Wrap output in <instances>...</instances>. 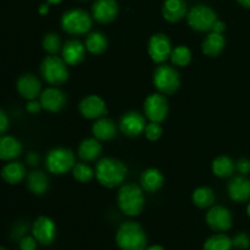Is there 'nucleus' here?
<instances>
[{
	"instance_id": "1",
	"label": "nucleus",
	"mask_w": 250,
	"mask_h": 250,
	"mask_svg": "<svg viewBox=\"0 0 250 250\" xmlns=\"http://www.w3.org/2000/svg\"><path fill=\"white\" fill-rule=\"evenodd\" d=\"M126 165L117 159L104 158L95 167V177L98 182L106 188H115L121 185L126 178Z\"/></svg>"
},
{
	"instance_id": "2",
	"label": "nucleus",
	"mask_w": 250,
	"mask_h": 250,
	"mask_svg": "<svg viewBox=\"0 0 250 250\" xmlns=\"http://www.w3.org/2000/svg\"><path fill=\"white\" fill-rule=\"evenodd\" d=\"M146 234L143 227L134 221H126L116 232V244L121 250H146Z\"/></svg>"
},
{
	"instance_id": "3",
	"label": "nucleus",
	"mask_w": 250,
	"mask_h": 250,
	"mask_svg": "<svg viewBox=\"0 0 250 250\" xmlns=\"http://www.w3.org/2000/svg\"><path fill=\"white\" fill-rule=\"evenodd\" d=\"M117 204L120 210L127 216H138L146 205L143 188L133 183L122 186L117 194Z\"/></svg>"
},
{
	"instance_id": "4",
	"label": "nucleus",
	"mask_w": 250,
	"mask_h": 250,
	"mask_svg": "<svg viewBox=\"0 0 250 250\" xmlns=\"http://www.w3.org/2000/svg\"><path fill=\"white\" fill-rule=\"evenodd\" d=\"M41 75L46 83L51 85H61L68 80L67 63L62 58L49 55L42 61Z\"/></svg>"
},
{
	"instance_id": "5",
	"label": "nucleus",
	"mask_w": 250,
	"mask_h": 250,
	"mask_svg": "<svg viewBox=\"0 0 250 250\" xmlns=\"http://www.w3.org/2000/svg\"><path fill=\"white\" fill-rule=\"evenodd\" d=\"M61 27L66 33L72 36L85 34L92 28V17L84 10H67L61 17Z\"/></svg>"
},
{
	"instance_id": "6",
	"label": "nucleus",
	"mask_w": 250,
	"mask_h": 250,
	"mask_svg": "<svg viewBox=\"0 0 250 250\" xmlns=\"http://www.w3.org/2000/svg\"><path fill=\"white\" fill-rule=\"evenodd\" d=\"M154 87L164 95H171L180 88L181 80L177 70L170 65H160L154 72Z\"/></svg>"
},
{
	"instance_id": "7",
	"label": "nucleus",
	"mask_w": 250,
	"mask_h": 250,
	"mask_svg": "<svg viewBox=\"0 0 250 250\" xmlns=\"http://www.w3.org/2000/svg\"><path fill=\"white\" fill-rule=\"evenodd\" d=\"M75 155L72 150L66 148H55L46 155L45 166L48 171L54 175H63L75 166Z\"/></svg>"
},
{
	"instance_id": "8",
	"label": "nucleus",
	"mask_w": 250,
	"mask_h": 250,
	"mask_svg": "<svg viewBox=\"0 0 250 250\" xmlns=\"http://www.w3.org/2000/svg\"><path fill=\"white\" fill-rule=\"evenodd\" d=\"M217 20V15L211 7L207 5H195L187 14V21L190 28L198 32L211 31L215 21Z\"/></svg>"
},
{
	"instance_id": "9",
	"label": "nucleus",
	"mask_w": 250,
	"mask_h": 250,
	"mask_svg": "<svg viewBox=\"0 0 250 250\" xmlns=\"http://www.w3.org/2000/svg\"><path fill=\"white\" fill-rule=\"evenodd\" d=\"M144 112L150 121L163 122L168 114V103L165 95L161 93L149 95L144 102Z\"/></svg>"
},
{
	"instance_id": "10",
	"label": "nucleus",
	"mask_w": 250,
	"mask_h": 250,
	"mask_svg": "<svg viewBox=\"0 0 250 250\" xmlns=\"http://www.w3.org/2000/svg\"><path fill=\"white\" fill-rule=\"evenodd\" d=\"M32 236L41 246H50L56 238V225L50 217L39 216L32 226Z\"/></svg>"
},
{
	"instance_id": "11",
	"label": "nucleus",
	"mask_w": 250,
	"mask_h": 250,
	"mask_svg": "<svg viewBox=\"0 0 250 250\" xmlns=\"http://www.w3.org/2000/svg\"><path fill=\"white\" fill-rule=\"evenodd\" d=\"M148 53L151 60L156 63H163L167 60L172 53L171 42L166 34L156 33L151 36L148 44Z\"/></svg>"
},
{
	"instance_id": "12",
	"label": "nucleus",
	"mask_w": 250,
	"mask_h": 250,
	"mask_svg": "<svg viewBox=\"0 0 250 250\" xmlns=\"http://www.w3.org/2000/svg\"><path fill=\"white\" fill-rule=\"evenodd\" d=\"M207 224L212 231L215 232H226L232 227V214L227 208L216 205L211 207L207 212Z\"/></svg>"
},
{
	"instance_id": "13",
	"label": "nucleus",
	"mask_w": 250,
	"mask_h": 250,
	"mask_svg": "<svg viewBox=\"0 0 250 250\" xmlns=\"http://www.w3.org/2000/svg\"><path fill=\"white\" fill-rule=\"evenodd\" d=\"M78 110L81 115L88 120H98L107 112L106 104L98 95H88L83 98L78 105Z\"/></svg>"
},
{
	"instance_id": "14",
	"label": "nucleus",
	"mask_w": 250,
	"mask_h": 250,
	"mask_svg": "<svg viewBox=\"0 0 250 250\" xmlns=\"http://www.w3.org/2000/svg\"><path fill=\"white\" fill-rule=\"evenodd\" d=\"M146 119L138 111L126 112L120 121V129L127 137H137L146 129Z\"/></svg>"
},
{
	"instance_id": "15",
	"label": "nucleus",
	"mask_w": 250,
	"mask_h": 250,
	"mask_svg": "<svg viewBox=\"0 0 250 250\" xmlns=\"http://www.w3.org/2000/svg\"><path fill=\"white\" fill-rule=\"evenodd\" d=\"M92 14L99 23H109L116 19L119 14V4L116 0H95Z\"/></svg>"
},
{
	"instance_id": "16",
	"label": "nucleus",
	"mask_w": 250,
	"mask_h": 250,
	"mask_svg": "<svg viewBox=\"0 0 250 250\" xmlns=\"http://www.w3.org/2000/svg\"><path fill=\"white\" fill-rule=\"evenodd\" d=\"M42 107L49 112H58L65 106L66 95L59 88H46L39 97Z\"/></svg>"
},
{
	"instance_id": "17",
	"label": "nucleus",
	"mask_w": 250,
	"mask_h": 250,
	"mask_svg": "<svg viewBox=\"0 0 250 250\" xmlns=\"http://www.w3.org/2000/svg\"><path fill=\"white\" fill-rule=\"evenodd\" d=\"M17 92L22 98L27 100H33L41 97L42 83L38 78L32 73L22 75L17 80Z\"/></svg>"
},
{
	"instance_id": "18",
	"label": "nucleus",
	"mask_w": 250,
	"mask_h": 250,
	"mask_svg": "<svg viewBox=\"0 0 250 250\" xmlns=\"http://www.w3.org/2000/svg\"><path fill=\"white\" fill-rule=\"evenodd\" d=\"M229 195L233 202L246 203L250 199V181L247 177L236 176L232 178L227 186Z\"/></svg>"
},
{
	"instance_id": "19",
	"label": "nucleus",
	"mask_w": 250,
	"mask_h": 250,
	"mask_svg": "<svg viewBox=\"0 0 250 250\" xmlns=\"http://www.w3.org/2000/svg\"><path fill=\"white\" fill-rule=\"evenodd\" d=\"M85 45L77 39L66 42L62 46V59L68 66H76L82 62L85 58Z\"/></svg>"
},
{
	"instance_id": "20",
	"label": "nucleus",
	"mask_w": 250,
	"mask_h": 250,
	"mask_svg": "<svg viewBox=\"0 0 250 250\" xmlns=\"http://www.w3.org/2000/svg\"><path fill=\"white\" fill-rule=\"evenodd\" d=\"M22 153V146L19 139L11 136H0V160L11 161Z\"/></svg>"
},
{
	"instance_id": "21",
	"label": "nucleus",
	"mask_w": 250,
	"mask_h": 250,
	"mask_svg": "<svg viewBox=\"0 0 250 250\" xmlns=\"http://www.w3.org/2000/svg\"><path fill=\"white\" fill-rule=\"evenodd\" d=\"M187 15L185 0H165L163 5V16L168 22H178Z\"/></svg>"
},
{
	"instance_id": "22",
	"label": "nucleus",
	"mask_w": 250,
	"mask_h": 250,
	"mask_svg": "<svg viewBox=\"0 0 250 250\" xmlns=\"http://www.w3.org/2000/svg\"><path fill=\"white\" fill-rule=\"evenodd\" d=\"M225 44H226V39L221 33H215V32H210L205 39L203 41L202 49L203 53L210 58H216L221 54L224 50Z\"/></svg>"
},
{
	"instance_id": "23",
	"label": "nucleus",
	"mask_w": 250,
	"mask_h": 250,
	"mask_svg": "<svg viewBox=\"0 0 250 250\" xmlns=\"http://www.w3.org/2000/svg\"><path fill=\"white\" fill-rule=\"evenodd\" d=\"M92 132L99 141H110L116 136V125L107 117H100L93 124Z\"/></svg>"
},
{
	"instance_id": "24",
	"label": "nucleus",
	"mask_w": 250,
	"mask_h": 250,
	"mask_svg": "<svg viewBox=\"0 0 250 250\" xmlns=\"http://www.w3.org/2000/svg\"><path fill=\"white\" fill-rule=\"evenodd\" d=\"M164 176L156 168H148L142 173L141 186L143 190L149 193H155L163 187Z\"/></svg>"
},
{
	"instance_id": "25",
	"label": "nucleus",
	"mask_w": 250,
	"mask_h": 250,
	"mask_svg": "<svg viewBox=\"0 0 250 250\" xmlns=\"http://www.w3.org/2000/svg\"><path fill=\"white\" fill-rule=\"evenodd\" d=\"M26 176V167L19 161H11L1 168V178L9 185H17Z\"/></svg>"
},
{
	"instance_id": "26",
	"label": "nucleus",
	"mask_w": 250,
	"mask_h": 250,
	"mask_svg": "<svg viewBox=\"0 0 250 250\" xmlns=\"http://www.w3.org/2000/svg\"><path fill=\"white\" fill-rule=\"evenodd\" d=\"M102 144L99 143V139L88 138L84 139L80 144L78 148V156L84 161H94L102 154Z\"/></svg>"
},
{
	"instance_id": "27",
	"label": "nucleus",
	"mask_w": 250,
	"mask_h": 250,
	"mask_svg": "<svg viewBox=\"0 0 250 250\" xmlns=\"http://www.w3.org/2000/svg\"><path fill=\"white\" fill-rule=\"evenodd\" d=\"M27 187L29 192L36 195H43L49 188V180L42 171H33L27 178Z\"/></svg>"
},
{
	"instance_id": "28",
	"label": "nucleus",
	"mask_w": 250,
	"mask_h": 250,
	"mask_svg": "<svg viewBox=\"0 0 250 250\" xmlns=\"http://www.w3.org/2000/svg\"><path fill=\"white\" fill-rule=\"evenodd\" d=\"M212 172L215 176L220 178H227L231 177L233 175L234 170H236V164L233 163L231 158L226 155L217 156L214 161H212Z\"/></svg>"
},
{
	"instance_id": "29",
	"label": "nucleus",
	"mask_w": 250,
	"mask_h": 250,
	"mask_svg": "<svg viewBox=\"0 0 250 250\" xmlns=\"http://www.w3.org/2000/svg\"><path fill=\"white\" fill-rule=\"evenodd\" d=\"M85 49L93 55H100L107 48V39L100 32H93L85 39Z\"/></svg>"
},
{
	"instance_id": "30",
	"label": "nucleus",
	"mask_w": 250,
	"mask_h": 250,
	"mask_svg": "<svg viewBox=\"0 0 250 250\" xmlns=\"http://www.w3.org/2000/svg\"><path fill=\"white\" fill-rule=\"evenodd\" d=\"M233 249V243L229 236L224 234L222 232L209 237L205 241L203 250H232Z\"/></svg>"
},
{
	"instance_id": "31",
	"label": "nucleus",
	"mask_w": 250,
	"mask_h": 250,
	"mask_svg": "<svg viewBox=\"0 0 250 250\" xmlns=\"http://www.w3.org/2000/svg\"><path fill=\"white\" fill-rule=\"evenodd\" d=\"M192 200L195 207L200 208V209H207V208H211L214 205L215 194L210 188L200 187L193 192Z\"/></svg>"
},
{
	"instance_id": "32",
	"label": "nucleus",
	"mask_w": 250,
	"mask_h": 250,
	"mask_svg": "<svg viewBox=\"0 0 250 250\" xmlns=\"http://www.w3.org/2000/svg\"><path fill=\"white\" fill-rule=\"evenodd\" d=\"M171 61L175 66L178 67H185L192 60V53L190 49L186 45H178L175 49H172V53L170 56Z\"/></svg>"
},
{
	"instance_id": "33",
	"label": "nucleus",
	"mask_w": 250,
	"mask_h": 250,
	"mask_svg": "<svg viewBox=\"0 0 250 250\" xmlns=\"http://www.w3.org/2000/svg\"><path fill=\"white\" fill-rule=\"evenodd\" d=\"M95 175V171L92 170L89 165L84 163L75 164L72 168V176L76 181L81 183H88L93 180Z\"/></svg>"
},
{
	"instance_id": "34",
	"label": "nucleus",
	"mask_w": 250,
	"mask_h": 250,
	"mask_svg": "<svg viewBox=\"0 0 250 250\" xmlns=\"http://www.w3.org/2000/svg\"><path fill=\"white\" fill-rule=\"evenodd\" d=\"M42 45H43V49L46 53L50 54V55H55V54L60 50L61 41L60 38H59L58 34L48 33L44 36Z\"/></svg>"
},
{
	"instance_id": "35",
	"label": "nucleus",
	"mask_w": 250,
	"mask_h": 250,
	"mask_svg": "<svg viewBox=\"0 0 250 250\" xmlns=\"http://www.w3.org/2000/svg\"><path fill=\"white\" fill-rule=\"evenodd\" d=\"M144 134H146V137L150 142H155L158 141L161 137V134H163V127H161V125L159 124V122L151 121L150 124H148L146 126Z\"/></svg>"
},
{
	"instance_id": "36",
	"label": "nucleus",
	"mask_w": 250,
	"mask_h": 250,
	"mask_svg": "<svg viewBox=\"0 0 250 250\" xmlns=\"http://www.w3.org/2000/svg\"><path fill=\"white\" fill-rule=\"evenodd\" d=\"M232 243H233V248L239 250H246L250 247V237L247 233L241 232V233L234 236V238L232 239Z\"/></svg>"
},
{
	"instance_id": "37",
	"label": "nucleus",
	"mask_w": 250,
	"mask_h": 250,
	"mask_svg": "<svg viewBox=\"0 0 250 250\" xmlns=\"http://www.w3.org/2000/svg\"><path fill=\"white\" fill-rule=\"evenodd\" d=\"M38 242L33 236H24L20 241V249L21 250H37Z\"/></svg>"
},
{
	"instance_id": "38",
	"label": "nucleus",
	"mask_w": 250,
	"mask_h": 250,
	"mask_svg": "<svg viewBox=\"0 0 250 250\" xmlns=\"http://www.w3.org/2000/svg\"><path fill=\"white\" fill-rule=\"evenodd\" d=\"M236 170L238 171L241 175H248L250 172V160H248V159H241V160L236 164Z\"/></svg>"
},
{
	"instance_id": "39",
	"label": "nucleus",
	"mask_w": 250,
	"mask_h": 250,
	"mask_svg": "<svg viewBox=\"0 0 250 250\" xmlns=\"http://www.w3.org/2000/svg\"><path fill=\"white\" fill-rule=\"evenodd\" d=\"M42 109H43V107H42L41 102H37L36 99L28 100V103H27L26 105V110L29 114H38V112H41Z\"/></svg>"
},
{
	"instance_id": "40",
	"label": "nucleus",
	"mask_w": 250,
	"mask_h": 250,
	"mask_svg": "<svg viewBox=\"0 0 250 250\" xmlns=\"http://www.w3.org/2000/svg\"><path fill=\"white\" fill-rule=\"evenodd\" d=\"M7 128H9V117L6 112L0 109V136H2Z\"/></svg>"
},
{
	"instance_id": "41",
	"label": "nucleus",
	"mask_w": 250,
	"mask_h": 250,
	"mask_svg": "<svg viewBox=\"0 0 250 250\" xmlns=\"http://www.w3.org/2000/svg\"><path fill=\"white\" fill-rule=\"evenodd\" d=\"M225 29H226V24H225V22L220 21V20H216L214 23V26H212L211 28V32H215V33H224Z\"/></svg>"
},
{
	"instance_id": "42",
	"label": "nucleus",
	"mask_w": 250,
	"mask_h": 250,
	"mask_svg": "<svg viewBox=\"0 0 250 250\" xmlns=\"http://www.w3.org/2000/svg\"><path fill=\"white\" fill-rule=\"evenodd\" d=\"M26 161H27V164H28L29 166H37V165H38V163H39L38 154L29 153L28 155H27Z\"/></svg>"
},
{
	"instance_id": "43",
	"label": "nucleus",
	"mask_w": 250,
	"mask_h": 250,
	"mask_svg": "<svg viewBox=\"0 0 250 250\" xmlns=\"http://www.w3.org/2000/svg\"><path fill=\"white\" fill-rule=\"evenodd\" d=\"M39 14L41 15H46L49 12V4L46 2V4H42L41 6H39Z\"/></svg>"
},
{
	"instance_id": "44",
	"label": "nucleus",
	"mask_w": 250,
	"mask_h": 250,
	"mask_svg": "<svg viewBox=\"0 0 250 250\" xmlns=\"http://www.w3.org/2000/svg\"><path fill=\"white\" fill-rule=\"evenodd\" d=\"M239 2V5H242L243 7L250 9V0H237Z\"/></svg>"
},
{
	"instance_id": "45",
	"label": "nucleus",
	"mask_w": 250,
	"mask_h": 250,
	"mask_svg": "<svg viewBox=\"0 0 250 250\" xmlns=\"http://www.w3.org/2000/svg\"><path fill=\"white\" fill-rule=\"evenodd\" d=\"M146 250H165V249H164L161 246H151V247H148Z\"/></svg>"
},
{
	"instance_id": "46",
	"label": "nucleus",
	"mask_w": 250,
	"mask_h": 250,
	"mask_svg": "<svg viewBox=\"0 0 250 250\" xmlns=\"http://www.w3.org/2000/svg\"><path fill=\"white\" fill-rule=\"evenodd\" d=\"M61 1H62V0H46V2H48V4H53V5L60 4Z\"/></svg>"
},
{
	"instance_id": "47",
	"label": "nucleus",
	"mask_w": 250,
	"mask_h": 250,
	"mask_svg": "<svg viewBox=\"0 0 250 250\" xmlns=\"http://www.w3.org/2000/svg\"><path fill=\"white\" fill-rule=\"evenodd\" d=\"M247 214H248V216H249V219H250V203H249L248 208H247Z\"/></svg>"
},
{
	"instance_id": "48",
	"label": "nucleus",
	"mask_w": 250,
	"mask_h": 250,
	"mask_svg": "<svg viewBox=\"0 0 250 250\" xmlns=\"http://www.w3.org/2000/svg\"><path fill=\"white\" fill-rule=\"evenodd\" d=\"M0 250H7V249L4 248V247H0Z\"/></svg>"
}]
</instances>
